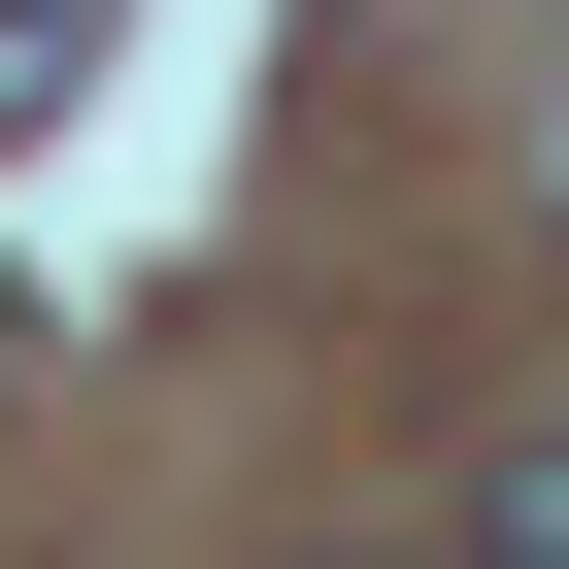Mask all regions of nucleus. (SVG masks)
Returning <instances> with one entry per match:
<instances>
[{
    "label": "nucleus",
    "instance_id": "obj_1",
    "mask_svg": "<svg viewBox=\"0 0 569 569\" xmlns=\"http://www.w3.org/2000/svg\"><path fill=\"white\" fill-rule=\"evenodd\" d=\"M68 68H101V0H0V168L68 134Z\"/></svg>",
    "mask_w": 569,
    "mask_h": 569
},
{
    "label": "nucleus",
    "instance_id": "obj_2",
    "mask_svg": "<svg viewBox=\"0 0 569 569\" xmlns=\"http://www.w3.org/2000/svg\"><path fill=\"white\" fill-rule=\"evenodd\" d=\"M469 569H569V436H502V469H469Z\"/></svg>",
    "mask_w": 569,
    "mask_h": 569
}]
</instances>
